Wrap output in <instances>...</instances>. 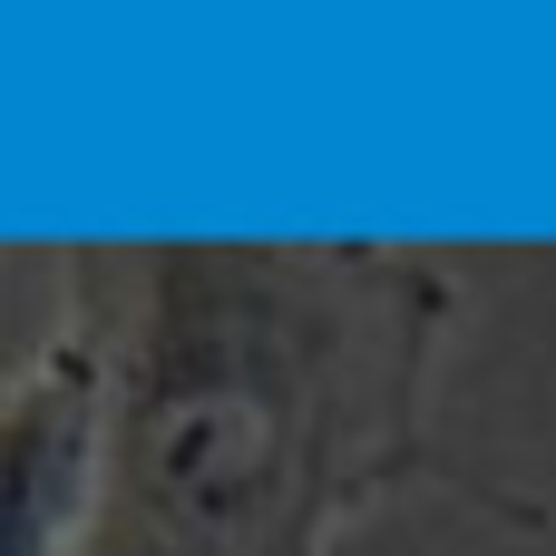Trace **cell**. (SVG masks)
Returning a JSON list of instances; mask_svg holds the SVG:
<instances>
[{"label": "cell", "instance_id": "6da1fadb", "mask_svg": "<svg viewBox=\"0 0 556 556\" xmlns=\"http://www.w3.org/2000/svg\"><path fill=\"white\" fill-rule=\"evenodd\" d=\"M68 313L108 352L78 556H332L450 479L430 381L459 283L401 244H98Z\"/></svg>", "mask_w": 556, "mask_h": 556}, {"label": "cell", "instance_id": "7a4b0ae2", "mask_svg": "<svg viewBox=\"0 0 556 556\" xmlns=\"http://www.w3.org/2000/svg\"><path fill=\"white\" fill-rule=\"evenodd\" d=\"M108 459V352L68 313L0 381V556H78Z\"/></svg>", "mask_w": 556, "mask_h": 556}]
</instances>
